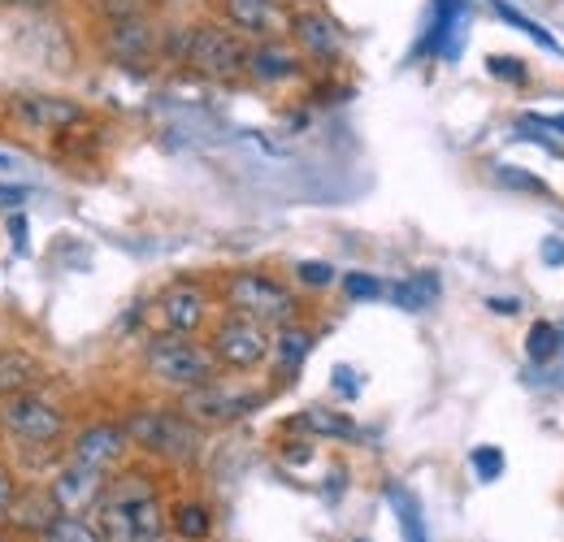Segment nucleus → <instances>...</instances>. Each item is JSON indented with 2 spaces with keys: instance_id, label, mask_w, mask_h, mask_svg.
I'll return each mask as SVG.
<instances>
[{
  "instance_id": "aec40b11",
  "label": "nucleus",
  "mask_w": 564,
  "mask_h": 542,
  "mask_svg": "<svg viewBox=\"0 0 564 542\" xmlns=\"http://www.w3.org/2000/svg\"><path fill=\"white\" fill-rule=\"evenodd\" d=\"M170 534H178L183 542H209L213 512L200 499H183V503L170 512Z\"/></svg>"
},
{
  "instance_id": "0eeeda50",
  "label": "nucleus",
  "mask_w": 564,
  "mask_h": 542,
  "mask_svg": "<svg viewBox=\"0 0 564 542\" xmlns=\"http://www.w3.org/2000/svg\"><path fill=\"white\" fill-rule=\"evenodd\" d=\"M265 404V391L248 387V382H226V378H209L192 391H183L178 412L192 416L200 430H221V425H239L243 416H252Z\"/></svg>"
},
{
  "instance_id": "ea45409f",
  "label": "nucleus",
  "mask_w": 564,
  "mask_h": 542,
  "mask_svg": "<svg viewBox=\"0 0 564 542\" xmlns=\"http://www.w3.org/2000/svg\"><path fill=\"white\" fill-rule=\"evenodd\" d=\"M0 170H13V156H4V152H0Z\"/></svg>"
},
{
  "instance_id": "f8f14e48",
  "label": "nucleus",
  "mask_w": 564,
  "mask_h": 542,
  "mask_svg": "<svg viewBox=\"0 0 564 542\" xmlns=\"http://www.w3.org/2000/svg\"><path fill=\"white\" fill-rule=\"evenodd\" d=\"M152 313H156V326H161L165 335H196V330H205V322H209V291H205L200 282H192V278L170 282V286L156 295Z\"/></svg>"
},
{
  "instance_id": "4be33fe9",
  "label": "nucleus",
  "mask_w": 564,
  "mask_h": 542,
  "mask_svg": "<svg viewBox=\"0 0 564 542\" xmlns=\"http://www.w3.org/2000/svg\"><path fill=\"white\" fill-rule=\"evenodd\" d=\"M438 273H413V278H404V282H395V291H391V300H395V308H404V313H425L434 300H438Z\"/></svg>"
},
{
  "instance_id": "7ed1b4c3",
  "label": "nucleus",
  "mask_w": 564,
  "mask_h": 542,
  "mask_svg": "<svg viewBox=\"0 0 564 542\" xmlns=\"http://www.w3.org/2000/svg\"><path fill=\"white\" fill-rule=\"evenodd\" d=\"M0 434L13 443V452L18 447L22 452H48V447H62V438L70 434V416L48 395L22 391V395L0 400Z\"/></svg>"
},
{
  "instance_id": "c85d7f7f",
  "label": "nucleus",
  "mask_w": 564,
  "mask_h": 542,
  "mask_svg": "<svg viewBox=\"0 0 564 542\" xmlns=\"http://www.w3.org/2000/svg\"><path fill=\"white\" fill-rule=\"evenodd\" d=\"M469 465H474V474L482 477V481H495V477H503V452L499 447H474L469 452Z\"/></svg>"
},
{
  "instance_id": "39448f33",
  "label": "nucleus",
  "mask_w": 564,
  "mask_h": 542,
  "mask_svg": "<svg viewBox=\"0 0 564 542\" xmlns=\"http://www.w3.org/2000/svg\"><path fill=\"white\" fill-rule=\"evenodd\" d=\"M226 304L230 313L257 322V326H286V322H300V300L291 286H282L279 278L257 270L230 273L226 278Z\"/></svg>"
},
{
  "instance_id": "4c0bfd02",
  "label": "nucleus",
  "mask_w": 564,
  "mask_h": 542,
  "mask_svg": "<svg viewBox=\"0 0 564 542\" xmlns=\"http://www.w3.org/2000/svg\"><path fill=\"white\" fill-rule=\"evenodd\" d=\"M0 204H26V187H0Z\"/></svg>"
},
{
  "instance_id": "a211bd4d",
  "label": "nucleus",
  "mask_w": 564,
  "mask_h": 542,
  "mask_svg": "<svg viewBox=\"0 0 564 542\" xmlns=\"http://www.w3.org/2000/svg\"><path fill=\"white\" fill-rule=\"evenodd\" d=\"M57 517V503H53V495H48V486H18V495H13V508H9V525L18 530V534H40L48 521Z\"/></svg>"
},
{
  "instance_id": "c756f323",
  "label": "nucleus",
  "mask_w": 564,
  "mask_h": 542,
  "mask_svg": "<svg viewBox=\"0 0 564 542\" xmlns=\"http://www.w3.org/2000/svg\"><path fill=\"white\" fill-rule=\"evenodd\" d=\"M295 278H300V286H313V291H326L339 273H335V265H326V261H300L295 265Z\"/></svg>"
},
{
  "instance_id": "2f4dec72",
  "label": "nucleus",
  "mask_w": 564,
  "mask_h": 542,
  "mask_svg": "<svg viewBox=\"0 0 564 542\" xmlns=\"http://www.w3.org/2000/svg\"><path fill=\"white\" fill-rule=\"evenodd\" d=\"M13 495H18V477H13V469L0 460V530L9 525V508H13Z\"/></svg>"
},
{
  "instance_id": "6ab92c4d",
  "label": "nucleus",
  "mask_w": 564,
  "mask_h": 542,
  "mask_svg": "<svg viewBox=\"0 0 564 542\" xmlns=\"http://www.w3.org/2000/svg\"><path fill=\"white\" fill-rule=\"evenodd\" d=\"M308 351H313V330H308V326H300V322L279 326L274 347H270V356H274V365H279V378H295L300 365L308 360Z\"/></svg>"
},
{
  "instance_id": "1a4fd4ad",
  "label": "nucleus",
  "mask_w": 564,
  "mask_h": 542,
  "mask_svg": "<svg viewBox=\"0 0 564 542\" xmlns=\"http://www.w3.org/2000/svg\"><path fill=\"white\" fill-rule=\"evenodd\" d=\"M270 347H274L270 326H257V322H248V317H239V313L221 317L209 335V351H213V360H217V369H230V373H252V369H261V365L270 360Z\"/></svg>"
},
{
  "instance_id": "4468645a",
  "label": "nucleus",
  "mask_w": 564,
  "mask_h": 542,
  "mask_svg": "<svg viewBox=\"0 0 564 542\" xmlns=\"http://www.w3.org/2000/svg\"><path fill=\"white\" fill-rule=\"evenodd\" d=\"M127 456H131V438H127L122 421H91L87 430H78L70 438V460H83L105 474H113Z\"/></svg>"
},
{
  "instance_id": "b1692460",
  "label": "nucleus",
  "mask_w": 564,
  "mask_h": 542,
  "mask_svg": "<svg viewBox=\"0 0 564 542\" xmlns=\"http://www.w3.org/2000/svg\"><path fill=\"white\" fill-rule=\"evenodd\" d=\"M561 347H564V339L552 322H534V326H530V335H525V351H530V360H534V365H552V360L561 356Z\"/></svg>"
},
{
  "instance_id": "7c9ffc66",
  "label": "nucleus",
  "mask_w": 564,
  "mask_h": 542,
  "mask_svg": "<svg viewBox=\"0 0 564 542\" xmlns=\"http://www.w3.org/2000/svg\"><path fill=\"white\" fill-rule=\"evenodd\" d=\"M487 66H491L495 78H508V83H530V66L525 62H517V57H487Z\"/></svg>"
},
{
  "instance_id": "a19ab883",
  "label": "nucleus",
  "mask_w": 564,
  "mask_h": 542,
  "mask_svg": "<svg viewBox=\"0 0 564 542\" xmlns=\"http://www.w3.org/2000/svg\"><path fill=\"white\" fill-rule=\"evenodd\" d=\"M0 542H9V539H4V534H0Z\"/></svg>"
},
{
  "instance_id": "412c9836",
  "label": "nucleus",
  "mask_w": 564,
  "mask_h": 542,
  "mask_svg": "<svg viewBox=\"0 0 564 542\" xmlns=\"http://www.w3.org/2000/svg\"><path fill=\"white\" fill-rule=\"evenodd\" d=\"M387 499H391V508H395V517H400V534H404V542H430V534H425L422 499H417L409 486H387Z\"/></svg>"
},
{
  "instance_id": "f03ea898",
  "label": "nucleus",
  "mask_w": 564,
  "mask_h": 542,
  "mask_svg": "<svg viewBox=\"0 0 564 542\" xmlns=\"http://www.w3.org/2000/svg\"><path fill=\"white\" fill-rule=\"evenodd\" d=\"M127 438L143 456L165 465H196L205 456V430L178 408H135L127 412Z\"/></svg>"
},
{
  "instance_id": "bb28decb",
  "label": "nucleus",
  "mask_w": 564,
  "mask_h": 542,
  "mask_svg": "<svg viewBox=\"0 0 564 542\" xmlns=\"http://www.w3.org/2000/svg\"><path fill=\"white\" fill-rule=\"evenodd\" d=\"M96 22H122V18H148L152 0H87Z\"/></svg>"
},
{
  "instance_id": "9b49d317",
  "label": "nucleus",
  "mask_w": 564,
  "mask_h": 542,
  "mask_svg": "<svg viewBox=\"0 0 564 542\" xmlns=\"http://www.w3.org/2000/svg\"><path fill=\"white\" fill-rule=\"evenodd\" d=\"M286 31H291L295 53H300V57H308V62L330 66V62H339V57H344V26H339L326 9H317V4L291 9Z\"/></svg>"
},
{
  "instance_id": "473e14b6",
  "label": "nucleus",
  "mask_w": 564,
  "mask_h": 542,
  "mask_svg": "<svg viewBox=\"0 0 564 542\" xmlns=\"http://www.w3.org/2000/svg\"><path fill=\"white\" fill-rule=\"evenodd\" d=\"M62 0H0V9L9 13H53Z\"/></svg>"
},
{
  "instance_id": "6e6552de",
  "label": "nucleus",
  "mask_w": 564,
  "mask_h": 542,
  "mask_svg": "<svg viewBox=\"0 0 564 542\" xmlns=\"http://www.w3.org/2000/svg\"><path fill=\"white\" fill-rule=\"evenodd\" d=\"M161 26L152 22V13L148 18H122V22H100V35H96V44H100V53H105V62L118 69H152L161 62Z\"/></svg>"
},
{
  "instance_id": "393cba45",
  "label": "nucleus",
  "mask_w": 564,
  "mask_h": 542,
  "mask_svg": "<svg viewBox=\"0 0 564 542\" xmlns=\"http://www.w3.org/2000/svg\"><path fill=\"white\" fill-rule=\"evenodd\" d=\"M300 430H308V434H326V438H356V425L344 416V412H322V408L300 412Z\"/></svg>"
},
{
  "instance_id": "cd10ccee",
  "label": "nucleus",
  "mask_w": 564,
  "mask_h": 542,
  "mask_svg": "<svg viewBox=\"0 0 564 542\" xmlns=\"http://www.w3.org/2000/svg\"><path fill=\"white\" fill-rule=\"evenodd\" d=\"M344 291H348V300H382L387 295V286H382V278H373V273H344Z\"/></svg>"
},
{
  "instance_id": "f257e3e1",
  "label": "nucleus",
  "mask_w": 564,
  "mask_h": 542,
  "mask_svg": "<svg viewBox=\"0 0 564 542\" xmlns=\"http://www.w3.org/2000/svg\"><path fill=\"white\" fill-rule=\"evenodd\" d=\"M96 530L100 542H170V512L152 474L122 469L109 477L96 503Z\"/></svg>"
},
{
  "instance_id": "e433bc0d",
  "label": "nucleus",
  "mask_w": 564,
  "mask_h": 542,
  "mask_svg": "<svg viewBox=\"0 0 564 542\" xmlns=\"http://www.w3.org/2000/svg\"><path fill=\"white\" fill-rule=\"evenodd\" d=\"M335 387H339V391H344V395H356L352 369H344V365H339V369H335Z\"/></svg>"
},
{
  "instance_id": "20e7f679",
  "label": "nucleus",
  "mask_w": 564,
  "mask_h": 542,
  "mask_svg": "<svg viewBox=\"0 0 564 542\" xmlns=\"http://www.w3.org/2000/svg\"><path fill=\"white\" fill-rule=\"evenodd\" d=\"M143 369L170 387V391H192L200 382L217 378V360H213L209 343H196V335H152L143 347Z\"/></svg>"
},
{
  "instance_id": "ddd939ff",
  "label": "nucleus",
  "mask_w": 564,
  "mask_h": 542,
  "mask_svg": "<svg viewBox=\"0 0 564 542\" xmlns=\"http://www.w3.org/2000/svg\"><path fill=\"white\" fill-rule=\"evenodd\" d=\"M105 481H109L105 469H91L83 460H66V465H57V474L48 477V495H53L57 512L87 517V512H96V503L105 495Z\"/></svg>"
},
{
  "instance_id": "f704fd0d",
  "label": "nucleus",
  "mask_w": 564,
  "mask_h": 542,
  "mask_svg": "<svg viewBox=\"0 0 564 542\" xmlns=\"http://www.w3.org/2000/svg\"><path fill=\"white\" fill-rule=\"evenodd\" d=\"M9 235H13V248H18V252H26V217H22V213H13V217H9Z\"/></svg>"
},
{
  "instance_id": "72a5a7b5",
  "label": "nucleus",
  "mask_w": 564,
  "mask_h": 542,
  "mask_svg": "<svg viewBox=\"0 0 564 542\" xmlns=\"http://www.w3.org/2000/svg\"><path fill=\"white\" fill-rule=\"evenodd\" d=\"M499 183H508V187H521V192H543V183L539 178H525V170H499Z\"/></svg>"
},
{
  "instance_id": "5701e85b",
  "label": "nucleus",
  "mask_w": 564,
  "mask_h": 542,
  "mask_svg": "<svg viewBox=\"0 0 564 542\" xmlns=\"http://www.w3.org/2000/svg\"><path fill=\"white\" fill-rule=\"evenodd\" d=\"M35 542H100V530H96V521H87V517L57 512V517L35 534Z\"/></svg>"
},
{
  "instance_id": "2eb2a0df",
  "label": "nucleus",
  "mask_w": 564,
  "mask_h": 542,
  "mask_svg": "<svg viewBox=\"0 0 564 542\" xmlns=\"http://www.w3.org/2000/svg\"><path fill=\"white\" fill-rule=\"evenodd\" d=\"M300 74H304V57L295 53V44H282L274 35L248 44L243 78H252L257 87H282V83H295Z\"/></svg>"
},
{
  "instance_id": "dca6fc26",
  "label": "nucleus",
  "mask_w": 564,
  "mask_h": 542,
  "mask_svg": "<svg viewBox=\"0 0 564 542\" xmlns=\"http://www.w3.org/2000/svg\"><path fill=\"white\" fill-rule=\"evenodd\" d=\"M48 382V369L35 351L26 347H0V400L4 395H22V391H40Z\"/></svg>"
},
{
  "instance_id": "a878e982",
  "label": "nucleus",
  "mask_w": 564,
  "mask_h": 542,
  "mask_svg": "<svg viewBox=\"0 0 564 542\" xmlns=\"http://www.w3.org/2000/svg\"><path fill=\"white\" fill-rule=\"evenodd\" d=\"M491 9H495V13H499V18H503V22H508V26H517V31H525V35L534 40V44H543V48H552V53H561V44H556V35H547V31H543V26L534 22V18H525V13H521V9H512L508 0H491Z\"/></svg>"
},
{
  "instance_id": "9d476101",
  "label": "nucleus",
  "mask_w": 564,
  "mask_h": 542,
  "mask_svg": "<svg viewBox=\"0 0 564 542\" xmlns=\"http://www.w3.org/2000/svg\"><path fill=\"white\" fill-rule=\"evenodd\" d=\"M9 118H13L22 131H35V136H48V139H66L74 127L87 122V105H78L70 96H53V91H26V96H13V100H9Z\"/></svg>"
},
{
  "instance_id": "79ce46f5",
  "label": "nucleus",
  "mask_w": 564,
  "mask_h": 542,
  "mask_svg": "<svg viewBox=\"0 0 564 542\" xmlns=\"http://www.w3.org/2000/svg\"><path fill=\"white\" fill-rule=\"evenodd\" d=\"M356 542H369V539H356Z\"/></svg>"
},
{
  "instance_id": "f3484780",
  "label": "nucleus",
  "mask_w": 564,
  "mask_h": 542,
  "mask_svg": "<svg viewBox=\"0 0 564 542\" xmlns=\"http://www.w3.org/2000/svg\"><path fill=\"white\" fill-rule=\"evenodd\" d=\"M221 22L235 26L239 35H274L279 26V0H221Z\"/></svg>"
},
{
  "instance_id": "423d86ee",
  "label": "nucleus",
  "mask_w": 564,
  "mask_h": 542,
  "mask_svg": "<svg viewBox=\"0 0 564 542\" xmlns=\"http://www.w3.org/2000/svg\"><path fill=\"white\" fill-rule=\"evenodd\" d=\"M183 66L213 83H235L243 78V66H248V40L226 22H196L187 26Z\"/></svg>"
},
{
  "instance_id": "c9c22d12",
  "label": "nucleus",
  "mask_w": 564,
  "mask_h": 542,
  "mask_svg": "<svg viewBox=\"0 0 564 542\" xmlns=\"http://www.w3.org/2000/svg\"><path fill=\"white\" fill-rule=\"evenodd\" d=\"M543 261L547 265H564V239H547L543 243Z\"/></svg>"
},
{
  "instance_id": "58836bf2",
  "label": "nucleus",
  "mask_w": 564,
  "mask_h": 542,
  "mask_svg": "<svg viewBox=\"0 0 564 542\" xmlns=\"http://www.w3.org/2000/svg\"><path fill=\"white\" fill-rule=\"evenodd\" d=\"M495 313H503V317H512V313H521V304L517 300H491Z\"/></svg>"
}]
</instances>
